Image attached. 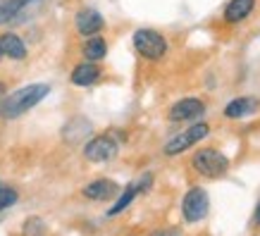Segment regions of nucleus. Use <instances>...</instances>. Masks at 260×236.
Here are the masks:
<instances>
[{"instance_id": "1", "label": "nucleus", "mask_w": 260, "mask_h": 236, "mask_svg": "<svg viewBox=\"0 0 260 236\" xmlns=\"http://www.w3.org/2000/svg\"><path fill=\"white\" fill-rule=\"evenodd\" d=\"M48 93H50V86H48V84H29V86L17 88V91H12L5 100L0 103V117L3 119L22 117L24 112H29L31 108H36Z\"/></svg>"}, {"instance_id": "2", "label": "nucleus", "mask_w": 260, "mask_h": 236, "mask_svg": "<svg viewBox=\"0 0 260 236\" xmlns=\"http://www.w3.org/2000/svg\"><path fill=\"white\" fill-rule=\"evenodd\" d=\"M191 167H193L201 177H208V179H220V177L227 174L229 160H227V155H222L220 150L201 148L198 153H193V157H191Z\"/></svg>"}, {"instance_id": "3", "label": "nucleus", "mask_w": 260, "mask_h": 236, "mask_svg": "<svg viewBox=\"0 0 260 236\" xmlns=\"http://www.w3.org/2000/svg\"><path fill=\"white\" fill-rule=\"evenodd\" d=\"M132 43H134V50L143 60H153L155 62V60H162L167 55V39L155 29H139V31H134Z\"/></svg>"}, {"instance_id": "4", "label": "nucleus", "mask_w": 260, "mask_h": 236, "mask_svg": "<svg viewBox=\"0 0 260 236\" xmlns=\"http://www.w3.org/2000/svg\"><path fill=\"white\" fill-rule=\"evenodd\" d=\"M208 134H210V126L205 124V122H201V124H193V126H189V129H184L181 134H177L174 139H170V141L165 143L162 153H165V155H170V157L179 155V153H184V150L193 148L198 141H203Z\"/></svg>"}, {"instance_id": "5", "label": "nucleus", "mask_w": 260, "mask_h": 236, "mask_svg": "<svg viewBox=\"0 0 260 236\" xmlns=\"http://www.w3.org/2000/svg\"><path fill=\"white\" fill-rule=\"evenodd\" d=\"M208 210H210V198H208V193L201 186L186 191V196L181 200V215H184V220L189 222V224L201 222V220H205Z\"/></svg>"}, {"instance_id": "6", "label": "nucleus", "mask_w": 260, "mask_h": 236, "mask_svg": "<svg viewBox=\"0 0 260 236\" xmlns=\"http://www.w3.org/2000/svg\"><path fill=\"white\" fill-rule=\"evenodd\" d=\"M117 141L112 139V136L103 134V136H93L91 141L84 146V157H86L88 162H108L112 157L117 155Z\"/></svg>"}, {"instance_id": "7", "label": "nucleus", "mask_w": 260, "mask_h": 236, "mask_svg": "<svg viewBox=\"0 0 260 236\" xmlns=\"http://www.w3.org/2000/svg\"><path fill=\"white\" fill-rule=\"evenodd\" d=\"M205 103L198 98H181L170 108V122H189V119L203 117Z\"/></svg>"}, {"instance_id": "8", "label": "nucleus", "mask_w": 260, "mask_h": 236, "mask_svg": "<svg viewBox=\"0 0 260 236\" xmlns=\"http://www.w3.org/2000/svg\"><path fill=\"white\" fill-rule=\"evenodd\" d=\"M74 26H77V31L81 33V36H95V33L103 31V26H105V19H103V15L98 12V10L93 8H84L77 12V17H74Z\"/></svg>"}, {"instance_id": "9", "label": "nucleus", "mask_w": 260, "mask_h": 236, "mask_svg": "<svg viewBox=\"0 0 260 236\" xmlns=\"http://www.w3.org/2000/svg\"><path fill=\"white\" fill-rule=\"evenodd\" d=\"M117 191H119V186L112 179H95L91 184H86L81 193L88 200H110V198L117 196Z\"/></svg>"}, {"instance_id": "10", "label": "nucleus", "mask_w": 260, "mask_h": 236, "mask_svg": "<svg viewBox=\"0 0 260 236\" xmlns=\"http://www.w3.org/2000/svg\"><path fill=\"white\" fill-rule=\"evenodd\" d=\"M255 10V0H229L224 8V22L227 24H239L248 19Z\"/></svg>"}, {"instance_id": "11", "label": "nucleus", "mask_w": 260, "mask_h": 236, "mask_svg": "<svg viewBox=\"0 0 260 236\" xmlns=\"http://www.w3.org/2000/svg\"><path fill=\"white\" fill-rule=\"evenodd\" d=\"M98 79H101V67L95 62H88V60L72 70V84L74 86H93Z\"/></svg>"}, {"instance_id": "12", "label": "nucleus", "mask_w": 260, "mask_h": 236, "mask_svg": "<svg viewBox=\"0 0 260 236\" xmlns=\"http://www.w3.org/2000/svg\"><path fill=\"white\" fill-rule=\"evenodd\" d=\"M0 53L10 60H24L26 57V43L17 33H3L0 36Z\"/></svg>"}, {"instance_id": "13", "label": "nucleus", "mask_w": 260, "mask_h": 236, "mask_svg": "<svg viewBox=\"0 0 260 236\" xmlns=\"http://www.w3.org/2000/svg\"><path fill=\"white\" fill-rule=\"evenodd\" d=\"M41 0H0V24H8V22H17L19 15L29 5H36Z\"/></svg>"}, {"instance_id": "14", "label": "nucleus", "mask_w": 260, "mask_h": 236, "mask_svg": "<svg viewBox=\"0 0 260 236\" xmlns=\"http://www.w3.org/2000/svg\"><path fill=\"white\" fill-rule=\"evenodd\" d=\"M258 110V100L255 98H234L232 103H227L224 108V117L227 119H244L248 115Z\"/></svg>"}, {"instance_id": "15", "label": "nucleus", "mask_w": 260, "mask_h": 236, "mask_svg": "<svg viewBox=\"0 0 260 236\" xmlns=\"http://www.w3.org/2000/svg\"><path fill=\"white\" fill-rule=\"evenodd\" d=\"M81 53H84V57H86L88 62H98V60H103V57L108 55V43H105V39H101V36H91V39L84 43Z\"/></svg>"}, {"instance_id": "16", "label": "nucleus", "mask_w": 260, "mask_h": 236, "mask_svg": "<svg viewBox=\"0 0 260 236\" xmlns=\"http://www.w3.org/2000/svg\"><path fill=\"white\" fill-rule=\"evenodd\" d=\"M136 193H139V186H136V184H126L124 193H122V196L117 198V203H115L110 210H108V215H110V217H115V215H119L122 210H126V208L132 205V200L136 198Z\"/></svg>"}, {"instance_id": "17", "label": "nucleus", "mask_w": 260, "mask_h": 236, "mask_svg": "<svg viewBox=\"0 0 260 236\" xmlns=\"http://www.w3.org/2000/svg\"><path fill=\"white\" fill-rule=\"evenodd\" d=\"M24 236H46V224L41 217H29L24 222Z\"/></svg>"}, {"instance_id": "18", "label": "nucleus", "mask_w": 260, "mask_h": 236, "mask_svg": "<svg viewBox=\"0 0 260 236\" xmlns=\"http://www.w3.org/2000/svg\"><path fill=\"white\" fill-rule=\"evenodd\" d=\"M17 191L10 189V186H3L0 184V210H8V208H12V205L17 203Z\"/></svg>"}, {"instance_id": "19", "label": "nucleus", "mask_w": 260, "mask_h": 236, "mask_svg": "<svg viewBox=\"0 0 260 236\" xmlns=\"http://www.w3.org/2000/svg\"><path fill=\"white\" fill-rule=\"evenodd\" d=\"M150 236H181L179 229H160V231H153Z\"/></svg>"}, {"instance_id": "20", "label": "nucleus", "mask_w": 260, "mask_h": 236, "mask_svg": "<svg viewBox=\"0 0 260 236\" xmlns=\"http://www.w3.org/2000/svg\"><path fill=\"white\" fill-rule=\"evenodd\" d=\"M255 224L260 227V200H258V208H255Z\"/></svg>"}, {"instance_id": "21", "label": "nucleus", "mask_w": 260, "mask_h": 236, "mask_svg": "<svg viewBox=\"0 0 260 236\" xmlns=\"http://www.w3.org/2000/svg\"><path fill=\"white\" fill-rule=\"evenodd\" d=\"M3 91H5V86H3V84H0V95H3Z\"/></svg>"}, {"instance_id": "22", "label": "nucleus", "mask_w": 260, "mask_h": 236, "mask_svg": "<svg viewBox=\"0 0 260 236\" xmlns=\"http://www.w3.org/2000/svg\"><path fill=\"white\" fill-rule=\"evenodd\" d=\"M0 60H3V53H0Z\"/></svg>"}]
</instances>
